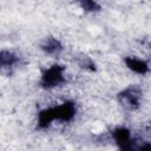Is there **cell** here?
<instances>
[{"label":"cell","mask_w":151,"mask_h":151,"mask_svg":"<svg viewBox=\"0 0 151 151\" xmlns=\"http://www.w3.org/2000/svg\"><path fill=\"white\" fill-rule=\"evenodd\" d=\"M79 6L87 12H96L99 9V5L96 0H78Z\"/></svg>","instance_id":"obj_6"},{"label":"cell","mask_w":151,"mask_h":151,"mask_svg":"<svg viewBox=\"0 0 151 151\" xmlns=\"http://www.w3.org/2000/svg\"><path fill=\"white\" fill-rule=\"evenodd\" d=\"M77 106L73 101H64L58 105L47 107L40 111L38 116V125L40 127H48L54 122H70L74 118Z\"/></svg>","instance_id":"obj_1"},{"label":"cell","mask_w":151,"mask_h":151,"mask_svg":"<svg viewBox=\"0 0 151 151\" xmlns=\"http://www.w3.org/2000/svg\"><path fill=\"white\" fill-rule=\"evenodd\" d=\"M65 68L58 64H54L50 67H47L40 77V84L44 88H55L60 86L63 83H65Z\"/></svg>","instance_id":"obj_2"},{"label":"cell","mask_w":151,"mask_h":151,"mask_svg":"<svg viewBox=\"0 0 151 151\" xmlns=\"http://www.w3.org/2000/svg\"><path fill=\"white\" fill-rule=\"evenodd\" d=\"M41 48L48 54H54V53H58L61 50V45L57 39L51 38V39H46V41L42 44Z\"/></svg>","instance_id":"obj_5"},{"label":"cell","mask_w":151,"mask_h":151,"mask_svg":"<svg viewBox=\"0 0 151 151\" xmlns=\"http://www.w3.org/2000/svg\"><path fill=\"white\" fill-rule=\"evenodd\" d=\"M112 137L114 142L122 147V149H132L133 147V138L129 130L125 127L116 129L112 132Z\"/></svg>","instance_id":"obj_3"},{"label":"cell","mask_w":151,"mask_h":151,"mask_svg":"<svg viewBox=\"0 0 151 151\" xmlns=\"http://www.w3.org/2000/svg\"><path fill=\"white\" fill-rule=\"evenodd\" d=\"M125 64L126 66L134 73L138 74H145L149 71V64L140 59V58H136V57H127L125 59Z\"/></svg>","instance_id":"obj_4"}]
</instances>
